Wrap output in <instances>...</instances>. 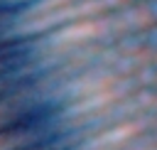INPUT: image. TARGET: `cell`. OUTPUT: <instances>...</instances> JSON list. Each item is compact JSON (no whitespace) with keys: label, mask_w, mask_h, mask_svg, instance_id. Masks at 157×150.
I'll list each match as a JSON object with an SVG mask.
<instances>
[{"label":"cell","mask_w":157,"mask_h":150,"mask_svg":"<svg viewBox=\"0 0 157 150\" xmlns=\"http://www.w3.org/2000/svg\"><path fill=\"white\" fill-rule=\"evenodd\" d=\"M59 113V106L54 101H42V103H32L27 108H22L20 113H15L10 120L0 123V138H10V135H32L34 130H44L52 125L54 116Z\"/></svg>","instance_id":"obj_1"}]
</instances>
